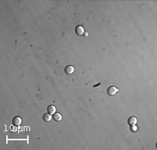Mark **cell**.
I'll return each mask as SVG.
<instances>
[{
	"label": "cell",
	"instance_id": "1",
	"mask_svg": "<svg viewBox=\"0 0 157 150\" xmlns=\"http://www.w3.org/2000/svg\"><path fill=\"white\" fill-rule=\"evenodd\" d=\"M118 92V89L115 86H110L107 89V94L109 96H114Z\"/></svg>",
	"mask_w": 157,
	"mask_h": 150
},
{
	"label": "cell",
	"instance_id": "10",
	"mask_svg": "<svg viewBox=\"0 0 157 150\" xmlns=\"http://www.w3.org/2000/svg\"><path fill=\"white\" fill-rule=\"evenodd\" d=\"M100 84H101V83H99V84H96V85L95 84V85H94V87H96V86H98V85H100Z\"/></svg>",
	"mask_w": 157,
	"mask_h": 150
},
{
	"label": "cell",
	"instance_id": "6",
	"mask_svg": "<svg viewBox=\"0 0 157 150\" xmlns=\"http://www.w3.org/2000/svg\"><path fill=\"white\" fill-rule=\"evenodd\" d=\"M47 110L48 114H50L52 115V114H54L56 113V108L54 105H49V106L47 107Z\"/></svg>",
	"mask_w": 157,
	"mask_h": 150
},
{
	"label": "cell",
	"instance_id": "4",
	"mask_svg": "<svg viewBox=\"0 0 157 150\" xmlns=\"http://www.w3.org/2000/svg\"><path fill=\"white\" fill-rule=\"evenodd\" d=\"M127 123H128V124H129V126H135V125L137 124V119H136V117H133V116L130 117L128 119Z\"/></svg>",
	"mask_w": 157,
	"mask_h": 150
},
{
	"label": "cell",
	"instance_id": "5",
	"mask_svg": "<svg viewBox=\"0 0 157 150\" xmlns=\"http://www.w3.org/2000/svg\"><path fill=\"white\" fill-rule=\"evenodd\" d=\"M64 71L65 73H66V74H67V75H71V74H72L74 72V67L73 66H71V65L66 66Z\"/></svg>",
	"mask_w": 157,
	"mask_h": 150
},
{
	"label": "cell",
	"instance_id": "8",
	"mask_svg": "<svg viewBox=\"0 0 157 150\" xmlns=\"http://www.w3.org/2000/svg\"><path fill=\"white\" fill-rule=\"evenodd\" d=\"M43 119L44 122H50L51 119H52V116H51V114H50L48 113H46V114H44V115L43 117Z\"/></svg>",
	"mask_w": 157,
	"mask_h": 150
},
{
	"label": "cell",
	"instance_id": "7",
	"mask_svg": "<svg viewBox=\"0 0 157 150\" xmlns=\"http://www.w3.org/2000/svg\"><path fill=\"white\" fill-rule=\"evenodd\" d=\"M52 118H53V119H54L55 121H56V122H60V121L62 119V115L59 113H55V114H53V116H52Z\"/></svg>",
	"mask_w": 157,
	"mask_h": 150
},
{
	"label": "cell",
	"instance_id": "2",
	"mask_svg": "<svg viewBox=\"0 0 157 150\" xmlns=\"http://www.w3.org/2000/svg\"><path fill=\"white\" fill-rule=\"evenodd\" d=\"M75 32L78 36H82L84 32V28L80 25H77L75 28Z\"/></svg>",
	"mask_w": 157,
	"mask_h": 150
},
{
	"label": "cell",
	"instance_id": "9",
	"mask_svg": "<svg viewBox=\"0 0 157 150\" xmlns=\"http://www.w3.org/2000/svg\"><path fill=\"white\" fill-rule=\"evenodd\" d=\"M10 129V132L11 133H16V132L18 131V127L16 126H14V125L11 126Z\"/></svg>",
	"mask_w": 157,
	"mask_h": 150
},
{
	"label": "cell",
	"instance_id": "3",
	"mask_svg": "<svg viewBox=\"0 0 157 150\" xmlns=\"http://www.w3.org/2000/svg\"><path fill=\"white\" fill-rule=\"evenodd\" d=\"M21 123H22V119L18 116H16V117H13V119H12V124L14 126H18L21 124Z\"/></svg>",
	"mask_w": 157,
	"mask_h": 150
}]
</instances>
